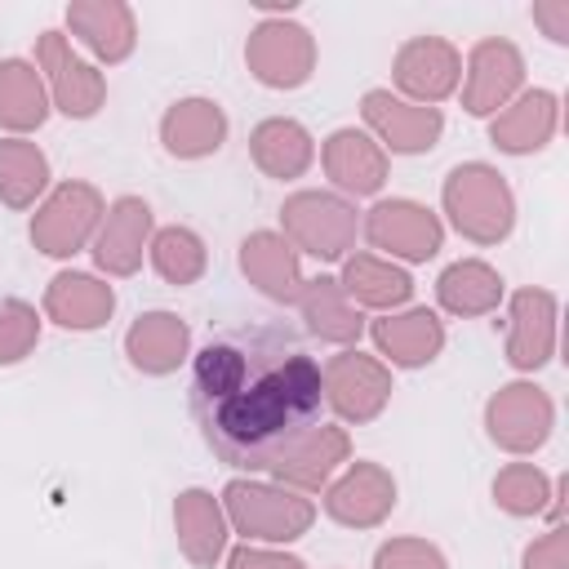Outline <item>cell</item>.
Here are the masks:
<instances>
[{
    "label": "cell",
    "mask_w": 569,
    "mask_h": 569,
    "mask_svg": "<svg viewBox=\"0 0 569 569\" xmlns=\"http://www.w3.org/2000/svg\"><path fill=\"white\" fill-rule=\"evenodd\" d=\"M249 160L271 182H298L316 164V133L293 116H267L249 129Z\"/></svg>",
    "instance_id": "83f0119b"
},
{
    "label": "cell",
    "mask_w": 569,
    "mask_h": 569,
    "mask_svg": "<svg viewBox=\"0 0 569 569\" xmlns=\"http://www.w3.org/2000/svg\"><path fill=\"white\" fill-rule=\"evenodd\" d=\"M351 462V431L342 422H316L307 427L271 467H267V480L276 485H289L298 493H320L342 467Z\"/></svg>",
    "instance_id": "ffe728a7"
},
{
    "label": "cell",
    "mask_w": 569,
    "mask_h": 569,
    "mask_svg": "<svg viewBox=\"0 0 569 569\" xmlns=\"http://www.w3.org/2000/svg\"><path fill=\"white\" fill-rule=\"evenodd\" d=\"M516 191L489 160H462L440 182V222L476 249L502 244L516 231Z\"/></svg>",
    "instance_id": "7a4b0ae2"
},
{
    "label": "cell",
    "mask_w": 569,
    "mask_h": 569,
    "mask_svg": "<svg viewBox=\"0 0 569 569\" xmlns=\"http://www.w3.org/2000/svg\"><path fill=\"white\" fill-rule=\"evenodd\" d=\"M396 502H400V480L391 476V467H382V462H373V458L347 462V467L320 489V511H325L333 525L356 529V533L387 525L391 511H396Z\"/></svg>",
    "instance_id": "7c38bea8"
},
{
    "label": "cell",
    "mask_w": 569,
    "mask_h": 569,
    "mask_svg": "<svg viewBox=\"0 0 569 569\" xmlns=\"http://www.w3.org/2000/svg\"><path fill=\"white\" fill-rule=\"evenodd\" d=\"M560 133V93L525 84L498 116H489V142L502 156H538Z\"/></svg>",
    "instance_id": "603a6c76"
},
{
    "label": "cell",
    "mask_w": 569,
    "mask_h": 569,
    "mask_svg": "<svg viewBox=\"0 0 569 569\" xmlns=\"http://www.w3.org/2000/svg\"><path fill=\"white\" fill-rule=\"evenodd\" d=\"M62 22L71 44H80L98 67H120L138 49V13L129 0H71Z\"/></svg>",
    "instance_id": "d6986e66"
},
{
    "label": "cell",
    "mask_w": 569,
    "mask_h": 569,
    "mask_svg": "<svg viewBox=\"0 0 569 569\" xmlns=\"http://www.w3.org/2000/svg\"><path fill=\"white\" fill-rule=\"evenodd\" d=\"M529 84V67H525V53L516 40L507 36H485L467 49L462 58V84H458V98H462V111L476 116V120H489L498 116L520 89Z\"/></svg>",
    "instance_id": "4fadbf2b"
},
{
    "label": "cell",
    "mask_w": 569,
    "mask_h": 569,
    "mask_svg": "<svg viewBox=\"0 0 569 569\" xmlns=\"http://www.w3.org/2000/svg\"><path fill=\"white\" fill-rule=\"evenodd\" d=\"M236 267H240V276L249 280V289L262 293V298L276 302V307H293L298 293H302V284H307L298 249H293L276 227L249 231V236L240 240V249H236Z\"/></svg>",
    "instance_id": "cb8c5ba5"
},
{
    "label": "cell",
    "mask_w": 569,
    "mask_h": 569,
    "mask_svg": "<svg viewBox=\"0 0 569 569\" xmlns=\"http://www.w3.org/2000/svg\"><path fill=\"white\" fill-rule=\"evenodd\" d=\"M40 316L67 333H93L116 316V284H107L98 271L62 267L40 293Z\"/></svg>",
    "instance_id": "7402d4cb"
},
{
    "label": "cell",
    "mask_w": 569,
    "mask_h": 569,
    "mask_svg": "<svg viewBox=\"0 0 569 569\" xmlns=\"http://www.w3.org/2000/svg\"><path fill=\"white\" fill-rule=\"evenodd\" d=\"M551 489H556V480L538 462H525V458L498 467V476L489 485L493 507L502 516H511V520H538V516H547L551 511Z\"/></svg>",
    "instance_id": "836d02e7"
},
{
    "label": "cell",
    "mask_w": 569,
    "mask_h": 569,
    "mask_svg": "<svg viewBox=\"0 0 569 569\" xmlns=\"http://www.w3.org/2000/svg\"><path fill=\"white\" fill-rule=\"evenodd\" d=\"M124 360L142 378H169L191 360V325L178 311L151 307L124 329Z\"/></svg>",
    "instance_id": "484cf974"
},
{
    "label": "cell",
    "mask_w": 569,
    "mask_h": 569,
    "mask_svg": "<svg viewBox=\"0 0 569 569\" xmlns=\"http://www.w3.org/2000/svg\"><path fill=\"white\" fill-rule=\"evenodd\" d=\"M391 93L418 107H440L462 84V49L449 36H409L391 53Z\"/></svg>",
    "instance_id": "9a60e30c"
},
{
    "label": "cell",
    "mask_w": 569,
    "mask_h": 569,
    "mask_svg": "<svg viewBox=\"0 0 569 569\" xmlns=\"http://www.w3.org/2000/svg\"><path fill=\"white\" fill-rule=\"evenodd\" d=\"M102 213H107V196L84 182V178H62L49 187V196L36 204L31 222H27V236H31V249L53 258V262H67L76 253H84L102 227Z\"/></svg>",
    "instance_id": "5b68a950"
},
{
    "label": "cell",
    "mask_w": 569,
    "mask_h": 569,
    "mask_svg": "<svg viewBox=\"0 0 569 569\" xmlns=\"http://www.w3.org/2000/svg\"><path fill=\"white\" fill-rule=\"evenodd\" d=\"M338 284H342V293L360 311H373V316H387V311H400V307L413 302V276H409V267H400L391 258H378L369 249H351L338 262Z\"/></svg>",
    "instance_id": "4316f807"
},
{
    "label": "cell",
    "mask_w": 569,
    "mask_h": 569,
    "mask_svg": "<svg viewBox=\"0 0 569 569\" xmlns=\"http://www.w3.org/2000/svg\"><path fill=\"white\" fill-rule=\"evenodd\" d=\"M320 44L298 18H258L244 36V67L271 93H293L316 76Z\"/></svg>",
    "instance_id": "9c48e42d"
},
{
    "label": "cell",
    "mask_w": 569,
    "mask_h": 569,
    "mask_svg": "<svg viewBox=\"0 0 569 569\" xmlns=\"http://www.w3.org/2000/svg\"><path fill=\"white\" fill-rule=\"evenodd\" d=\"M369 342H373V356L396 373V369H427L440 360L449 333H445V320L440 311L431 307H400V311H387V316H373L365 325Z\"/></svg>",
    "instance_id": "e0dca14e"
},
{
    "label": "cell",
    "mask_w": 569,
    "mask_h": 569,
    "mask_svg": "<svg viewBox=\"0 0 569 569\" xmlns=\"http://www.w3.org/2000/svg\"><path fill=\"white\" fill-rule=\"evenodd\" d=\"M507 307V338L502 360L516 378H533L556 360L560 347V298L542 284H520L502 298Z\"/></svg>",
    "instance_id": "8fae6325"
},
{
    "label": "cell",
    "mask_w": 569,
    "mask_h": 569,
    "mask_svg": "<svg viewBox=\"0 0 569 569\" xmlns=\"http://www.w3.org/2000/svg\"><path fill=\"white\" fill-rule=\"evenodd\" d=\"M36 71L44 76L49 102L58 116L67 120H93L107 102V71L98 62H89L84 53H76L71 36L49 27L36 36Z\"/></svg>",
    "instance_id": "30bf717a"
},
{
    "label": "cell",
    "mask_w": 569,
    "mask_h": 569,
    "mask_svg": "<svg viewBox=\"0 0 569 569\" xmlns=\"http://www.w3.org/2000/svg\"><path fill=\"white\" fill-rule=\"evenodd\" d=\"M231 533L240 542H262V547H289L302 533H311L320 507L311 493H298L289 485H276L267 476H231L218 493Z\"/></svg>",
    "instance_id": "3957f363"
},
{
    "label": "cell",
    "mask_w": 569,
    "mask_h": 569,
    "mask_svg": "<svg viewBox=\"0 0 569 569\" xmlns=\"http://www.w3.org/2000/svg\"><path fill=\"white\" fill-rule=\"evenodd\" d=\"M320 360L289 329H231L191 356V413L209 453L236 471L267 467L320 422Z\"/></svg>",
    "instance_id": "6da1fadb"
},
{
    "label": "cell",
    "mask_w": 569,
    "mask_h": 569,
    "mask_svg": "<svg viewBox=\"0 0 569 569\" xmlns=\"http://www.w3.org/2000/svg\"><path fill=\"white\" fill-rule=\"evenodd\" d=\"M49 187H53V169L40 142L0 133V204L13 213H27L49 196Z\"/></svg>",
    "instance_id": "1f68e13d"
},
{
    "label": "cell",
    "mask_w": 569,
    "mask_h": 569,
    "mask_svg": "<svg viewBox=\"0 0 569 569\" xmlns=\"http://www.w3.org/2000/svg\"><path fill=\"white\" fill-rule=\"evenodd\" d=\"M369 569H449V556L440 542H431L422 533H396V538L378 542Z\"/></svg>",
    "instance_id": "d590c367"
},
{
    "label": "cell",
    "mask_w": 569,
    "mask_h": 569,
    "mask_svg": "<svg viewBox=\"0 0 569 569\" xmlns=\"http://www.w3.org/2000/svg\"><path fill=\"white\" fill-rule=\"evenodd\" d=\"M360 236H365L369 253L391 258L400 267L431 262L445 249V222H440V213L427 209L413 196H378L360 213Z\"/></svg>",
    "instance_id": "8992f818"
},
{
    "label": "cell",
    "mask_w": 569,
    "mask_h": 569,
    "mask_svg": "<svg viewBox=\"0 0 569 569\" xmlns=\"http://www.w3.org/2000/svg\"><path fill=\"white\" fill-rule=\"evenodd\" d=\"M147 262L151 271L173 284V289H191L204 280L209 271V244L196 227L187 222H169V227H156L151 231V244H147Z\"/></svg>",
    "instance_id": "d6a6232c"
},
{
    "label": "cell",
    "mask_w": 569,
    "mask_h": 569,
    "mask_svg": "<svg viewBox=\"0 0 569 569\" xmlns=\"http://www.w3.org/2000/svg\"><path fill=\"white\" fill-rule=\"evenodd\" d=\"M169 516H173V538H178V551L187 565H196V569L222 565V556L231 547V525H227V511L213 489H200V485L178 489Z\"/></svg>",
    "instance_id": "d4e9b609"
},
{
    "label": "cell",
    "mask_w": 569,
    "mask_h": 569,
    "mask_svg": "<svg viewBox=\"0 0 569 569\" xmlns=\"http://www.w3.org/2000/svg\"><path fill=\"white\" fill-rule=\"evenodd\" d=\"M480 422H485V436L493 449H502L511 458H533L556 431V400L542 382L511 378L498 391H489Z\"/></svg>",
    "instance_id": "52a82bcc"
},
{
    "label": "cell",
    "mask_w": 569,
    "mask_h": 569,
    "mask_svg": "<svg viewBox=\"0 0 569 569\" xmlns=\"http://www.w3.org/2000/svg\"><path fill=\"white\" fill-rule=\"evenodd\" d=\"M507 298V280L485 258H453L436 276V307L453 320H480L493 316Z\"/></svg>",
    "instance_id": "f546056e"
},
{
    "label": "cell",
    "mask_w": 569,
    "mask_h": 569,
    "mask_svg": "<svg viewBox=\"0 0 569 569\" xmlns=\"http://www.w3.org/2000/svg\"><path fill=\"white\" fill-rule=\"evenodd\" d=\"M276 231L298 249V258L342 262L360 240V209H356V200H347L329 187H298L280 200Z\"/></svg>",
    "instance_id": "277c9868"
},
{
    "label": "cell",
    "mask_w": 569,
    "mask_h": 569,
    "mask_svg": "<svg viewBox=\"0 0 569 569\" xmlns=\"http://www.w3.org/2000/svg\"><path fill=\"white\" fill-rule=\"evenodd\" d=\"M529 18L556 49H569V0H533Z\"/></svg>",
    "instance_id": "f35d334b"
},
{
    "label": "cell",
    "mask_w": 569,
    "mask_h": 569,
    "mask_svg": "<svg viewBox=\"0 0 569 569\" xmlns=\"http://www.w3.org/2000/svg\"><path fill=\"white\" fill-rule=\"evenodd\" d=\"M316 160L329 178V191L347 196V200H365V196H382L387 178H391V156L356 124L333 129L320 147Z\"/></svg>",
    "instance_id": "ac0fdd59"
},
{
    "label": "cell",
    "mask_w": 569,
    "mask_h": 569,
    "mask_svg": "<svg viewBox=\"0 0 569 569\" xmlns=\"http://www.w3.org/2000/svg\"><path fill=\"white\" fill-rule=\"evenodd\" d=\"M293 307H298V316H302V325H307L311 338H320V342H329L338 351L342 347H360L369 316L342 293L338 276H329V271L307 276V284H302V293H298Z\"/></svg>",
    "instance_id": "f1b7e54d"
},
{
    "label": "cell",
    "mask_w": 569,
    "mask_h": 569,
    "mask_svg": "<svg viewBox=\"0 0 569 569\" xmlns=\"http://www.w3.org/2000/svg\"><path fill=\"white\" fill-rule=\"evenodd\" d=\"M360 129L387 151V156H427L445 138V111L405 102L391 89H365L360 93Z\"/></svg>",
    "instance_id": "5bb4252c"
},
{
    "label": "cell",
    "mask_w": 569,
    "mask_h": 569,
    "mask_svg": "<svg viewBox=\"0 0 569 569\" xmlns=\"http://www.w3.org/2000/svg\"><path fill=\"white\" fill-rule=\"evenodd\" d=\"M160 147L169 160H209L227 147V133H231V120L222 111L218 98H204V93H187V98H173L164 111H160Z\"/></svg>",
    "instance_id": "44dd1931"
},
{
    "label": "cell",
    "mask_w": 569,
    "mask_h": 569,
    "mask_svg": "<svg viewBox=\"0 0 569 569\" xmlns=\"http://www.w3.org/2000/svg\"><path fill=\"white\" fill-rule=\"evenodd\" d=\"M151 231H156V213L142 196H116L107 200V213H102V227L89 244L93 253V267L102 280H129L142 271V258H147V244H151Z\"/></svg>",
    "instance_id": "2e32d148"
},
{
    "label": "cell",
    "mask_w": 569,
    "mask_h": 569,
    "mask_svg": "<svg viewBox=\"0 0 569 569\" xmlns=\"http://www.w3.org/2000/svg\"><path fill=\"white\" fill-rule=\"evenodd\" d=\"M53 116L44 76L31 58H0V133L31 138Z\"/></svg>",
    "instance_id": "4dcf8cb0"
},
{
    "label": "cell",
    "mask_w": 569,
    "mask_h": 569,
    "mask_svg": "<svg viewBox=\"0 0 569 569\" xmlns=\"http://www.w3.org/2000/svg\"><path fill=\"white\" fill-rule=\"evenodd\" d=\"M40 333H44V316L22 298H4L0 302V369L22 365L40 347Z\"/></svg>",
    "instance_id": "e575fe53"
},
{
    "label": "cell",
    "mask_w": 569,
    "mask_h": 569,
    "mask_svg": "<svg viewBox=\"0 0 569 569\" xmlns=\"http://www.w3.org/2000/svg\"><path fill=\"white\" fill-rule=\"evenodd\" d=\"M520 569H569V525H547L538 538L525 542Z\"/></svg>",
    "instance_id": "8d00e7d4"
},
{
    "label": "cell",
    "mask_w": 569,
    "mask_h": 569,
    "mask_svg": "<svg viewBox=\"0 0 569 569\" xmlns=\"http://www.w3.org/2000/svg\"><path fill=\"white\" fill-rule=\"evenodd\" d=\"M320 387H325V409L333 413V422L369 427L387 413L396 373L378 356H369L360 347H342L338 356H329L320 365Z\"/></svg>",
    "instance_id": "ba28073f"
},
{
    "label": "cell",
    "mask_w": 569,
    "mask_h": 569,
    "mask_svg": "<svg viewBox=\"0 0 569 569\" xmlns=\"http://www.w3.org/2000/svg\"><path fill=\"white\" fill-rule=\"evenodd\" d=\"M222 569H311L302 556L284 547H262V542H236L222 556Z\"/></svg>",
    "instance_id": "74e56055"
}]
</instances>
